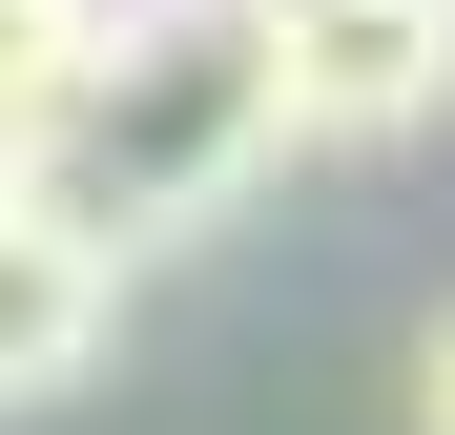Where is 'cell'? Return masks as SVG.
Segmentation results:
<instances>
[{"instance_id":"1","label":"cell","mask_w":455,"mask_h":435,"mask_svg":"<svg viewBox=\"0 0 455 435\" xmlns=\"http://www.w3.org/2000/svg\"><path fill=\"white\" fill-rule=\"evenodd\" d=\"M269 166H290L269 0H124L104 62H84V104H62V145H42V187L84 207L124 270H145V249H187V229H228Z\"/></svg>"},{"instance_id":"2","label":"cell","mask_w":455,"mask_h":435,"mask_svg":"<svg viewBox=\"0 0 455 435\" xmlns=\"http://www.w3.org/2000/svg\"><path fill=\"white\" fill-rule=\"evenodd\" d=\"M290 145H414L455 104V0H269Z\"/></svg>"},{"instance_id":"3","label":"cell","mask_w":455,"mask_h":435,"mask_svg":"<svg viewBox=\"0 0 455 435\" xmlns=\"http://www.w3.org/2000/svg\"><path fill=\"white\" fill-rule=\"evenodd\" d=\"M124 290H145V270H124L62 187H0V415L84 394V374H104V332H124Z\"/></svg>"},{"instance_id":"4","label":"cell","mask_w":455,"mask_h":435,"mask_svg":"<svg viewBox=\"0 0 455 435\" xmlns=\"http://www.w3.org/2000/svg\"><path fill=\"white\" fill-rule=\"evenodd\" d=\"M414 435H455V311H414Z\"/></svg>"}]
</instances>
